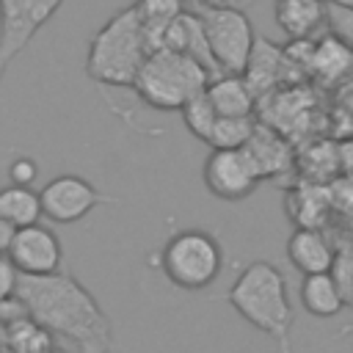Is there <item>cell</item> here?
<instances>
[{
	"mask_svg": "<svg viewBox=\"0 0 353 353\" xmlns=\"http://www.w3.org/2000/svg\"><path fill=\"white\" fill-rule=\"evenodd\" d=\"M149 52L146 30L135 6L130 3L91 36L85 52V74L99 85L132 88Z\"/></svg>",
	"mask_w": 353,
	"mask_h": 353,
	"instance_id": "obj_3",
	"label": "cell"
},
{
	"mask_svg": "<svg viewBox=\"0 0 353 353\" xmlns=\"http://www.w3.org/2000/svg\"><path fill=\"white\" fill-rule=\"evenodd\" d=\"M347 334H353V323H347V325L339 328V336H347Z\"/></svg>",
	"mask_w": 353,
	"mask_h": 353,
	"instance_id": "obj_29",
	"label": "cell"
},
{
	"mask_svg": "<svg viewBox=\"0 0 353 353\" xmlns=\"http://www.w3.org/2000/svg\"><path fill=\"white\" fill-rule=\"evenodd\" d=\"M226 301L248 325L270 336L279 353H292L295 312H292L287 279L273 262L254 259L243 265L226 292Z\"/></svg>",
	"mask_w": 353,
	"mask_h": 353,
	"instance_id": "obj_2",
	"label": "cell"
},
{
	"mask_svg": "<svg viewBox=\"0 0 353 353\" xmlns=\"http://www.w3.org/2000/svg\"><path fill=\"white\" fill-rule=\"evenodd\" d=\"M36 176H39V165H36V160H33V157L19 154V157H14V160L8 163V179H11V185L33 188Z\"/></svg>",
	"mask_w": 353,
	"mask_h": 353,
	"instance_id": "obj_25",
	"label": "cell"
},
{
	"mask_svg": "<svg viewBox=\"0 0 353 353\" xmlns=\"http://www.w3.org/2000/svg\"><path fill=\"white\" fill-rule=\"evenodd\" d=\"M287 259L303 276L331 273L334 259H336V251L331 248V243L325 240V234L320 229H314V226H298L290 234V240H287Z\"/></svg>",
	"mask_w": 353,
	"mask_h": 353,
	"instance_id": "obj_13",
	"label": "cell"
},
{
	"mask_svg": "<svg viewBox=\"0 0 353 353\" xmlns=\"http://www.w3.org/2000/svg\"><path fill=\"white\" fill-rule=\"evenodd\" d=\"M325 25H328V33L353 52V6L325 3Z\"/></svg>",
	"mask_w": 353,
	"mask_h": 353,
	"instance_id": "obj_23",
	"label": "cell"
},
{
	"mask_svg": "<svg viewBox=\"0 0 353 353\" xmlns=\"http://www.w3.org/2000/svg\"><path fill=\"white\" fill-rule=\"evenodd\" d=\"M132 6H135L138 19H141V25L146 30V41H149L152 52L160 50L168 25L185 11L182 0H132Z\"/></svg>",
	"mask_w": 353,
	"mask_h": 353,
	"instance_id": "obj_19",
	"label": "cell"
},
{
	"mask_svg": "<svg viewBox=\"0 0 353 353\" xmlns=\"http://www.w3.org/2000/svg\"><path fill=\"white\" fill-rule=\"evenodd\" d=\"M41 212L52 223H77L91 210L105 204L108 199L99 193L97 185H91L85 176L77 174H58L52 176L41 190Z\"/></svg>",
	"mask_w": 353,
	"mask_h": 353,
	"instance_id": "obj_9",
	"label": "cell"
},
{
	"mask_svg": "<svg viewBox=\"0 0 353 353\" xmlns=\"http://www.w3.org/2000/svg\"><path fill=\"white\" fill-rule=\"evenodd\" d=\"M325 3H339V6H353V0H325Z\"/></svg>",
	"mask_w": 353,
	"mask_h": 353,
	"instance_id": "obj_30",
	"label": "cell"
},
{
	"mask_svg": "<svg viewBox=\"0 0 353 353\" xmlns=\"http://www.w3.org/2000/svg\"><path fill=\"white\" fill-rule=\"evenodd\" d=\"M0 218H6L14 229L39 223L44 218L39 190L22 188V185H11V182L6 188H0Z\"/></svg>",
	"mask_w": 353,
	"mask_h": 353,
	"instance_id": "obj_18",
	"label": "cell"
},
{
	"mask_svg": "<svg viewBox=\"0 0 353 353\" xmlns=\"http://www.w3.org/2000/svg\"><path fill=\"white\" fill-rule=\"evenodd\" d=\"M179 113H182L185 127H188L199 141L210 143L212 130H215V121H218V110H215L212 99L207 97V91H201L199 97H193V99H190Z\"/></svg>",
	"mask_w": 353,
	"mask_h": 353,
	"instance_id": "obj_22",
	"label": "cell"
},
{
	"mask_svg": "<svg viewBox=\"0 0 353 353\" xmlns=\"http://www.w3.org/2000/svg\"><path fill=\"white\" fill-rule=\"evenodd\" d=\"M273 14L279 28L292 41H301L325 22V0H276Z\"/></svg>",
	"mask_w": 353,
	"mask_h": 353,
	"instance_id": "obj_15",
	"label": "cell"
},
{
	"mask_svg": "<svg viewBox=\"0 0 353 353\" xmlns=\"http://www.w3.org/2000/svg\"><path fill=\"white\" fill-rule=\"evenodd\" d=\"M17 298L28 317L47 334L74 342L80 353H110V317L69 270L52 276H19Z\"/></svg>",
	"mask_w": 353,
	"mask_h": 353,
	"instance_id": "obj_1",
	"label": "cell"
},
{
	"mask_svg": "<svg viewBox=\"0 0 353 353\" xmlns=\"http://www.w3.org/2000/svg\"><path fill=\"white\" fill-rule=\"evenodd\" d=\"M347 306H353V292H350V303H347Z\"/></svg>",
	"mask_w": 353,
	"mask_h": 353,
	"instance_id": "obj_31",
	"label": "cell"
},
{
	"mask_svg": "<svg viewBox=\"0 0 353 353\" xmlns=\"http://www.w3.org/2000/svg\"><path fill=\"white\" fill-rule=\"evenodd\" d=\"M212 74L193 58L174 50H154L135 77V94L154 110H182L193 97L207 91Z\"/></svg>",
	"mask_w": 353,
	"mask_h": 353,
	"instance_id": "obj_4",
	"label": "cell"
},
{
	"mask_svg": "<svg viewBox=\"0 0 353 353\" xmlns=\"http://www.w3.org/2000/svg\"><path fill=\"white\" fill-rule=\"evenodd\" d=\"M63 0H0V83Z\"/></svg>",
	"mask_w": 353,
	"mask_h": 353,
	"instance_id": "obj_7",
	"label": "cell"
},
{
	"mask_svg": "<svg viewBox=\"0 0 353 353\" xmlns=\"http://www.w3.org/2000/svg\"><path fill=\"white\" fill-rule=\"evenodd\" d=\"M301 306L312 314V317H334L339 314L347 303L345 295L339 290V284L334 281L331 273H312L301 279Z\"/></svg>",
	"mask_w": 353,
	"mask_h": 353,
	"instance_id": "obj_16",
	"label": "cell"
},
{
	"mask_svg": "<svg viewBox=\"0 0 353 353\" xmlns=\"http://www.w3.org/2000/svg\"><path fill=\"white\" fill-rule=\"evenodd\" d=\"M353 66V52L339 41L334 39L331 33L320 41H312V52H309V63L306 69H312L317 77L323 80H336L342 77L347 69Z\"/></svg>",
	"mask_w": 353,
	"mask_h": 353,
	"instance_id": "obj_20",
	"label": "cell"
},
{
	"mask_svg": "<svg viewBox=\"0 0 353 353\" xmlns=\"http://www.w3.org/2000/svg\"><path fill=\"white\" fill-rule=\"evenodd\" d=\"M17 284H19V270L14 268L8 254H0V303L17 295Z\"/></svg>",
	"mask_w": 353,
	"mask_h": 353,
	"instance_id": "obj_26",
	"label": "cell"
},
{
	"mask_svg": "<svg viewBox=\"0 0 353 353\" xmlns=\"http://www.w3.org/2000/svg\"><path fill=\"white\" fill-rule=\"evenodd\" d=\"M207 97L212 99L218 116H254L256 97L243 74H221L210 80Z\"/></svg>",
	"mask_w": 353,
	"mask_h": 353,
	"instance_id": "obj_17",
	"label": "cell"
},
{
	"mask_svg": "<svg viewBox=\"0 0 353 353\" xmlns=\"http://www.w3.org/2000/svg\"><path fill=\"white\" fill-rule=\"evenodd\" d=\"M157 268L174 287L196 292L210 287L221 276L223 248L207 229H179L163 243Z\"/></svg>",
	"mask_w": 353,
	"mask_h": 353,
	"instance_id": "obj_5",
	"label": "cell"
},
{
	"mask_svg": "<svg viewBox=\"0 0 353 353\" xmlns=\"http://www.w3.org/2000/svg\"><path fill=\"white\" fill-rule=\"evenodd\" d=\"M245 149L254 157L262 179L284 174L290 168V163H292V152H290L287 141L273 127H268V124H256V130H254L251 141L245 143Z\"/></svg>",
	"mask_w": 353,
	"mask_h": 353,
	"instance_id": "obj_14",
	"label": "cell"
},
{
	"mask_svg": "<svg viewBox=\"0 0 353 353\" xmlns=\"http://www.w3.org/2000/svg\"><path fill=\"white\" fill-rule=\"evenodd\" d=\"M298 66L290 61L287 50L276 47L273 41L256 36V44L251 50V58H248V66L243 72L248 88L254 91V97L259 99L262 94H270L276 91L281 83L287 80H298Z\"/></svg>",
	"mask_w": 353,
	"mask_h": 353,
	"instance_id": "obj_11",
	"label": "cell"
},
{
	"mask_svg": "<svg viewBox=\"0 0 353 353\" xmlns=\"http://www.w3.org/2000/svg\"><path fill=\"white\" fill-rule=\"evenodd\" d=\"M8 259L19 270V276H52L63 270V248L55 229L44 223L22 226L14 232L8 245Z\"/></svg>",
	"mask_w": 353,
	"mask_h": 353,
	"instance_id": "obj_10",
	"label": "cell"
},
{
	"mask_svg": "<svg viewBox=\"0 0 353 353\" xmlns=\"http://www.w3.org/2000/svg\"><path fill=\"white\" fill-rule=\"evenodd\" d=\"M256 124L259 121L254 116H218L207 146L210 149H245Z\"/></svg>",
	"mask_w": 353,
	"mask_h": 353,
	"instance_id": "obj_21",
	"label": "cell"
},
{
	"mask_svg": "<svg viewBox=\"0 0 353 353\" xmlns=\"http://www.w3.org/2000/svg\"><path fill=\"white\" fill-rule=\"evenodd\" d=\"M196 14L204 22L212 61L221 74H243L256 44L248 14L237 6H199Z\"/></svg>",
	"mask_w": 353,
	"mask_h": 353,
	"instance_id": "obj_6",
	"label": "cell"
},
{
	"mask_svg": "<svg viewBox=\"0 0 353 353\" xmlns=\"http://www.w3.org/2000/svg\"><path fill=\"white\" fill-rule=\"evenodd\" d=\"M160 50H174V52H182L193 61H199L210 74L212 80L221 77L215 61H212V52H210V41H207V33H204V22L196 11H182L165 30L163 36V44Z\"/></svg>",
	"mask_w": 353,
	"mask_h": 353,
	"instance_id": "obj_12",
	"label": "cell"
},
{
	"mask_svg": "<svg viewBox=\"0 0 353 353\" xmlns=\"http://www.w3.org/2000/svg\"><path fill=\"white\" fill-rule=\"evenodd\" d=\"M14 226L6 221V218H0V254H6L8 251V245H11V240H14Z\"/></svg>",
	"mask_w": 353,
	"mask_h": 353,
	"instance_id": "obj_27",
	"label": "cell"
},
{
	"mask_svg": "<svg viewBox=\"0 0 353 353\" xmlns=\"http://www.w3.org/2000/svg\"><path fill=\"white\" fill-rule=\"evenodd\" d=\"M331 276H334V281L339 284V290H342V295H345V303H350V292H353V248L336 251Z\"/></svg>",
	"mask_w": 353,
	"mask_h": 353,
	"instance_id": "obj_24",
	"label": "cell"
},
{
	"mask_svg": "<svg viewBox=\"0 0 353 353\" xmlns=\"http://www.w3.org/2000/svg\"><path fill=\"white\" fill-rule=\"evenodd\" d=\"M201 176L204 188L221 201H243L262 182L248 149H210Z\"/></svg>",
	"mask_w": 353,
	"mask_h": 353,
	"instance_id": "obj_8",
	"label": "cell"
},
{
	"mask_svg": "<svg viewBox=\"0 0 353 353\" xmlns=\"http://www.w3.org/2000/svg\"><path fill=\"white\" fill-rule=\"evenodd\" d=\"M199 6H232V0H196Z\"/></svg>",
	"mask_w": 353,
	"mask_h": 353,
	"instance_id": "obj_28",
	"label": "cell"
}]
</instances>
